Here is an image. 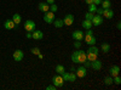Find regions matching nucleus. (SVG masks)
I'll use <instances>...</instances> for the list:
<instances>
[{"label": "nucleus", "instance_id": "nucleus-1", "mask_svg": "<svg viewBox=\"0 0 121 90\" xmlns=\"http://www.w3.org/2000/svg\"><path fill=\"white\" fill-rule=\"evenodd\" d=\"M87 60L86 57V52L84 51V50H75V51L72 54V61L74 63H78V65H84V62Z\"/></svg>", "mask_w": 121, "mask_h": 90}, {"label": "nucleus", "instance_id": "nucleus-2", "mask_svg": "<svg viewBox=\"0 0 121 90\" xmlns=\"http://www.w3.org/2000/svg\"><path fill=\"white\" fill-rule=\"evenodd\" d=\"M52 84L56 86V88H62L63 84H64V81L60 74H56L53 78H52Z\"/></svg>", "mask_w": 121, "mask_h": 90}, {"label": "nucleus", "instance_id": "nucleus-3", "mask_svg": "<svg viewBox=\"0 0 121 90\" xmlns=\"http://www.w3.org/2000/svg\"><path fill=\"white\" fill-rule=\"evenodd\" d=\"M35 28H36V23L33 21V19H27V21L24 22V29H26L27 32L32 33Z\"/></svg>", "mask_w": 121, "mask_h": 90}, {"label": "nucleus", "instance_id": "nucleus-4", "mask_svg": "<svg viewBox=\"0 0 121 90\" xmlns=\"http://www.w3.org/2000/svg\"><path fill=\"white\" fill-rule=\"evenodd\" d=\"M84 37H85V32L80 31V29H76V31H74V32L72 33V38L74 39V40L82 42V40H84Z\"/></svg>", "mask_w": 121, "mask_h": 90}, {"label": "nucleus", "instance_id": "nucleus-5", "mask_svg": "<svg viewBox=\"0 0 121 90\" xmlns=\"http://www.w3.org/2000/svg\"><path fill=\"white\" fill-rule=\"evenodd\" d=\"M74 19H75V17H74L73 14H67L65 17L63 18V23H64V26L69 27V26H72L74 23Z\"/></svg>", "mask_w": 121, "mask_h": 90}, {"label": "nucleus", "instance_id": "nucleus-6", "mask_svg": "<svg viewBox=\"0 0 121 90\" xmlns=\"http://www.w3.org/2000/svg\"><path fill=\"white\" fill-rule=\"evenodd\" d=\"M91 22H92V26L95 27H98L103 23V16H99V15H93L92 19H91Z\"/></svg>", "mask_w": 121, "mask_h": 90}, {"label": "nucleus", "instance_id": "nucleus-7", "mask_svg": "<svg viewBox=\"0 0 121 90\" xmlns=\"http://www.w3.org/2000/svg\"><path fill=\"white\" fill-rule=\"evenodd\" d=\"M84 39H85V42H86L87 45H96L97 39H96V37L93 34H85Z\"/></svg>", "mask_w": 121, "mask_h": 90}, {"label": "nucleus", "instance_id": "nucleus-8", "mask_svg": "<svg viewBox=\"0 0 121 90\" xmlns=\"http://www.w3.org/2000/svg\"><path fill=\"white\" fill-rule=\"evenodd\" d=\"M76 77L78 78H84V77H86V74H87V69H86V67L85 66H79L78 67V69H76Z\"/></svg>", "mask_w": 121, "mask_h": 90}, {"label": "nucleus", "instance_id": "nucleus-9", "mask_svg": "<svg viewBox=\"0 0 121 90\" xmlns=\"http://www.w3.org/2000/svg\"><path fill=\"white\" fill-rule=\"evenodd\" d=\"M44 21H45L46 23H53V21H55V14L51 12V11L45 12V15H44Z\"/></svg>", "mask_w": 121, "mask_h": 90}, {"label": "nucleus", "instance_id": "nucleus-10", "mask_svg": "<svg viewBox=\"0 0 121 90\" xmlns=\"http://www.w3.org/2000/svg\"><path fill=\"white\" fill-rule=\"evenodd\" d=\"M12 57H13V60L16 62H19V61H22V60H23L24 54H23L22 50H16V51L13 52V55H12Z\"/></svg>", "mask_w": 121, "mask_h": 90}, {"label": "nucleus", "instance_id": "nucleus-11", "mask_svg": "<svg viewBox=\"0 0 121 90\" xmlns=\"http://www.w3.org/2000/svg\"><path fill=\"white\" fill-rule=\"evenodd\" d=\"M44 38V33L39 29H34L32 32V39H35V40H40V39Z\"/></svg>", "mask_w": 121, "mask_h": 90}, {"label": "nucleus", "instance_id": "nucleus-12", "mask_svg": "<svg viewBox=\"0 0 121 90\" xmlns=\"http://www.w3.org/2000/svg\"><path fill=\"white\" fill-rule=\"evenodd\" d=\"M102 16H104L105 18L110 19V18H113L114 17V10L112 9H103V12H102Z\"/></svg>", "mask_w": 121, "mask_h": 90}, {"label": "nucleus", "instance_id": "nucleus-13", "mask_svg": "<svg viewBox=\"0 0 121 90\" xmlns=\"http://www.w3.org/2000/svg\"><path fill=\"white\" fill-rule=\"evenodd\" d=\"M91 67H92L95 71H100V69H102V61L98 60V58H96L95 61L91 62Z\"/></svg>", "mask_w": 121, "mask_h": 90}, {"label": "nucleus", "instance_id": "nucleus-14", "mask_svg": "<svg viewBox=\"0 0 121 90\" xmlns=\"http://www.w3.org/2000/svg\"><path fill=\"white\" fill-rule=\"evenodd\" d=\"M119 72H120V67L114 65L109 68V74L112 76V77H115V76H119Z\"/></svg>", "mask_w": 121, "mask_h": 90}, {"label": "nucleus", "instance_id": "nucleus-15", "mask_svg": "<svg viewBox=\"0 0 121 90\" xmlns=\"http://www.w3.org/2000/svg\"><path fill=\"white\" fill-rule=\"evenodd\" d=\"M38 9L40 10L41 12H47V11H50V5L47 4V3H39V5H38Z\"/></svg>", "mask_w": 121, "mask_h": 90}, {"label": "nucleus", "instance_id": "nucleus-16", "mask_svg": "<svg viewBox=\"0 0 121 90\" xmlns=\"http://www.w3.org/2000/svg\"><path fill=\"white\" fill-rule=\"evenodd\" d=\"M16 27V24L13 23L12 19H6V21L4 22V28L5 29H13Z\"/></svg>", "mask_w": 121, "mask_h": 90}, {"label": "nucleus", "instance_id": "nucleus-17", "mask_svg": "<svg viewBox=\"0 0 121 90\" xmlns=\"http://www.w3.org/2000/svg\"><path fill=\"white\" fill-rule=\"evenodd\" d=\"M12 21H13V23L16 24V26H18L19 23H21L22 22V17H21V15H19V14H15L13 16H12Z\"/></svg>", "mask_w": 121, "mask_h": 90}, {"label": "nucleus", "instance_id": "nucleus-18", "mask_svg": "<svg viewBox=\"0 0 121 90\" xmlns=\"http://www.w3.org/2000/svg\"><path fill=\"white\" fill-rule=\"evenodd\" d=\"M81 26H82V28H84V29H91V28L93 27V26H92V22H91L90 19H86V18L82 21Z\"/></svg>", "mask_w": 121, "mask_h": 90}, {"label": "nucleus", "instance_id": "nucleus-19", "mask_svg": "<svg viewBox=\"0 0 121 90\" xmlns=\"http://www.w3.org/2000/svg\"><path fill=\"white\" fill-rule=\"evenodd\" d=\"M86 52H92V54L98 55V54H99V49H98L96 45H90V47H88V50H87Z\"/></svg>", "mask_w": 121, "mask_h": 90}, {"label": "nucleus", "instance_id": "nucleus-20", "mask_svg": "<svg viewBox=\"0 0 121 90\" xmlns=\"http://www.w3.org/2000/svg\"><path fill=\"white\" fill-rule=\"evenodd\" d=\"M53 26L56 27V28H62L63 26H64V23H63V19H60V18H55V21H53Z\"/></svg>", "mask_w": 121, "mask_h": 90}, {"label": "nucleus", "instance_id": "nucleus-21", "mask_svg": "<svg viewBox=\"0 0 121 90\" xmlns=\"http://www.w3.org/2000/svg\"><path fill=\"white\" fill-rule=\"evenodd\" d=\"M86 57H87V61L92 62V61H95L96 58H98V55L92 54V52H86Z\"/></svg>", "mask_w": 121, "mask_h": 90}, {"label": "nucleus", "instance_id": "nucleus-22", "mask_svg": "<svg viewBox=\"0 0 121 90\" xmlns=\"http://www.w3.org/2000/svg\"><path fill=\"white\" fill-rule=\"evenodd\" d=\"M100 50H102V52L107 54V52H109V50H110V45L108 43H103L102 45H100Z\"/></svg>", "mask_w": 121, "mask_h": 90}, {"label": "nucleus", "instance_id": "nucleus-23", "mask_svg": "<svg viewBox=\"0 0 121 90\" xmlns=\"http://www.w3.org/2000/svg\"><path fill=\"white\" fill-rule=\"evenodd\" d=\"M100 5H102V9H109L112 7V1L110 0H102Z\"/></svg>", "mask_w": 121, "mask_h": 90}, {"label": "nucleus", "instance_id": "nucleus-24", "mask_svg": "<svg viewBox=\"0 0 121 90\" xmlns=\"http://www.w3.org/2000/svg\"><path fill=\"white\" fill-rule=\"evenodd\" d=\"M64 72H65V68L62 65H57L56 66V73L57 74H63Z\"/></svg>", "mask_w": 121, "mask_h": 90}, {"label": "nucleus", "instance_id": "nucleus-25", "mask_svg": "<svg viewBox=\"0 0 121 90\" xmlns=\"http://www.w3.org/2000/svg\"><path fill=\"white\" fill-rule=\"evenodd\" d=\"M104 84H105V85H112V84H114V82H113V77H112V76L105 77V78H104Z\"/></svg>", "mask_w": 121, "mask_h": 90}, {"label": "nucleus", "instance_id": "nucleus-26", "mask_svg": "<svg viewBox=\"0 0 121 90\" xmlns=\"http://www.w3.org/2000/svg\"><path fill=\"white\" fill-rule=\"evenodd\" d=\"M97 5H95V4H90L88 5V12H92V14H95L96 11H97Z\"/></svg>", "mask_w": 121, "mask_h": 90}, {"label": "nucleus", "instance_id": "nucleus-27", "mask_svg": "<svg viewBox=\"0 0 121 90\" xmlns=\"http://www.w3.org/2000/svg\"><path fill=\"white\" fill-rule=\"evenodd\" d=\"M57 10H58V6H57L56 4H51V5H50V11H51V12L56 14Z\"/></svg>", "mask_w": 121, "mask_h": 90}, {"label": "nucleus", "instance_id": "nucleus-28", "mask_svg": "<svg viewBox=\"0 0 121 90\" xmlns=\"http://www.w3.org/2000/svg\"><path fill=\"white\" fill-rule=\"evenodd\" d=\"M76 78H78V77H76V74H75V73H69V81H68V82L74 83Z\"/></svg>", "mask_w": 121, "mask_h": 90}, {"label": "nucleus", "instance_id": "nucleus-29", "mask_svg": "<svg viewBox=\"0 0 121 90\" xmlns=\"http://www.w3.org/2000/svg\"><path fill=\"white\" fill-rule=\"evenodd\" d=\"M60 76H62V78H63L64 82H68V81H69V72H64L63 74H60Z\"/></svg>", "mask_w": 121, "mask_h": 90}, {"label": "nucleus", "instance_id": "nucleus-30", "mask_svg": "<svg viewBox=\"0 0 121 90\" xmlns=\"http://www.w3.org/2000/svg\"><path fill=\"white\" fill-rule=\"evenodd\" d=\"M30 52H32L33 55H39L40 54V49L39 47H33L32 50H30Z\"/></svg>", "mask_w": 121, "mask_h": 90}, {"label": "nucleus", "instance_id": "nucleus-31", "mask_svg": "<svg viewBox=\"0 0 121 90\" xmlns=\"http://www.w3.org/2000/svg\"><path fill=\"white\" fill-rule=\"evenodd\" d=\"M74 46H75V49H80V47H81V42H80V40H75L74 42Z\"/></svg>", "mask_w": 121, "mask_h": 90}, {"label": "nucleus", "instance_id": "nucleus-32", "mask_svg": "<svg viewBox=\"0 0 121 90\" xmlns=\"http://www.w3.org/2000/svg\"><path fill=\"white\" fill-rule=\"evenodd\" d=\"M93 15H95V14H92V12H87L86 16H85V18H86V19H90V21H91V19H92V17H93Z\"/></svg>", "mask_w": 121, "mask_h": 90}, {"label": "nucleus", "instance_id": "nucleus-33", "mask_svg": "<svg viewBox=\"0 0 121 90\" xmlns=\"http://www.w3.org/2000/svg\"><path fill=\"white\" fill-rule=\"evenodd\" d=\"M57 88L52 84V85H48V86H46V90H56Z\"/></svg>", "mask_w": 121, "mask_h": 90}, {"label": "nucleus", "instance_id": "nucleus-34", "mask_svg": "<svg viewBox=\"0 0 121 90\" xmlns=\"http://www.w3.org/2000/svg\"><path fill=\"white\" fill-rule=\"evenodd\" d=\"M97 15H99V16H102V12H103V9L102 7H100V9H97Z\"/></svg>", "mask_w": 121, "mask_h": 90}, {"label": "nucleus", "instance_id": "nucleus-35", "mask_svg": "<svg viewBox=\"0 0 121 90\" xmlns=\"http://www.w3.org/2000/svg\"><path fill=\"white\" fill-rule=\"evenodd\" d=\"M100 3H102V0H93L95 5H100Z\"/></svg>", "mask_w": 121, "mask_h": 90}, {"label": "nucleus", "instance_id": "nucleus-36", "mask_svg": "<svg viewBox=\"0 0 121 90\" xmlns=\"http://www.w3.org/2000/svg\"><path fill=\"white\" fill-rule=\"evenodd\" d=\"M55 1H56V0H46V3H47L48 5H51V4H55Z\"/></svg>", "mask_w": 121, "mask_h": 90}, {"label": "nucleus", "instance_id": "nucleus-37", "mask_svg": "<svg viewBox=\"0 0 121 90\" xmlns=\"http://www.w3.org/2000/svg\"><path fill=\"white\" fill-rule=\"evenodd\" d=\"M85 3L87 5H90V4H93V0H85Z\"/></svg>", "mask_w": 121, "mask_h": 90}, {"label": "nucleus", "instance_id": "nucleus-38", "mask_svg": "<svg viewBox=\"0 0 121 90\" xmlns=\"http://www.w3.org/2000/svg\"><path fill=\"white\" fill-rule=\"evenodd\" d=\"M27 39H32V33H30V32L27 33Z\"/></svg>", "mask_w": 121, "mask_h": 90}, {"label": "nucleus", "instance_id": "nucleus-39", "mask_svg": "<svg viewBox=\"0 0 121 90\" xmlns=\"http://www.w3.org/2000/svg\"><path fill=\"white\" fill-rule=\"evenodd\" d=\"M116 28H117V29L121 28V22H117V23H116Z\"/></svg>", "mask_w": 121, "mask_h": 90}]
</instances>
